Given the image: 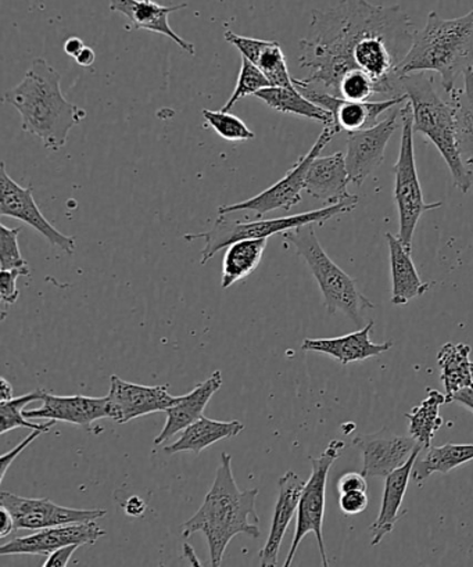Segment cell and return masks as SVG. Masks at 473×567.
<instances>
[{"mask_svg":"<svg viewBox=\"0 0 473 567\" xmlns=\"http://www.w3.org/2000/svg\"><path fill=\"white\" fill-rule=\"evenodd\" d=\"M31 271L25 269H2L0 271V300L4 306H13L19 300L18 279L30 277Z\"/></svg>","mask_w":473,"mask_h":567,"instance_id":"obj_39","label":"cell"},{"mask_svg":"<svg viewBox=\"0 0 473 567\" xmlns=\"http://www.w3.org/2000/svg\"><path fill=\"white\" fill-rule=\"evenodd\" d=\"M346 443L340 440H332L328 447L318 458H312L311 476L306 482L302 489L299 508H297L296 530L294 539H291L290 549L284 566L289 567L294 561L299 545L308 534L312 533L317 538L318 549H320L322 566L328 567L329 560L327 556L326 542H323V517H326L327 505V482L331 467L340 458Z\"/></svg>","mask_w":473,"mask_h":567,"instance_id":"obj_9","label":"cell"},{"mask_svg":"<svg viewBox=\"0 0 473 567\" xmlns=\"http://www.w3.org/2000/svg\"><path fill=\"white\" fill-rule=\"evenodd\" d=\"M0 185H2L0 216L19 219V221L34 228L53 247H59L68 256L74 255L76 247L74 236L60 233L48 221L40 207L37 206L32 186H20L18 182L10 178L4 163L0 165Z\"/></svg>","mask_w":473,"mask_h":567,"instance_id":"obj_12","label":"cell"},{"mask_svg":"<svg viewBox=\"0 0 473 567\" xmlns=\"http://www.w3.org/2000/svg\"><path fill=\"white\" fill-rule=\"evenodd\" d=\"M337 134L338 132L332 125L326 126L310 151L297 159V163L286 173L282 179L275 182L268 189L263 190L261 194L255 197H250V199L219 207V216H228V214L239 212H251L256 213L257 219H260L266 217L268 213L291 210L301 202L308 168H310L312 159L320 157L323 148L331 143Z\"/></svg>","mask_w":473,"mask_h":567,"instance_id":"obj_10","label":"cell"},{"mask_svg":"<svg viewBox=\"0 0 473 567\" xmlns=\"http://www.w3.org/2000/svg\"><path fill=\"white\" fill-rule=\"evenodd\" d=\"M45 389H38L35 392L20 395L8 401H0V434H7L14 429L25 427L31 431H45L47 433L53 427L54 421L47 423H34L27 420L24 409L27 405L34 403V401H42Z\"/></svg>","mask_w":473,"mask_h":567,"instance_id":"obj_33","label":"cell"},{"mask_svg":"<svg viewBox=\"0 0 473 567\" xmlns=\"http://www.w3.org/2000/svg\"><path fill=\"white\" fill-rule=\"evenodd\" d=\"M422 450V445H418L403 466L384 477L387 481H384L381 511H379L377 520L370 526L372 534L371 547L381 544L383 538L393 532L395 523L407 514V511L403 509L407 487H409L412 470H414L418 455L421 454Z\"/></svg>","mask_w":473,"mask_h":567,"instance_id":"obj_21","label":"cell"},{"mask_svg":"<svg viewBox=\"0 0 473 567\" xmlns=\"http://www.w3.org/2000/svg\"><path fill=\"white\" fill-rule=\"evenodd\" d=\"M223 373L216 371L206 382L197 384L191 393L179 395L177 403L166 411L167 420L163 431L154 439V445H162L175 434L185 431L192 423L205 415V410L213 395L223 388Z\"/></svg>","mask_w":473,"mask_h":567,"instance_id":"obj_24","label":"cell"},{"mask_svg":"<svg viewBox=\"0 0 473 567\" xmlns=\"http://www.w3.org/2000/svg\"><path fill=\"white\" fill-rule=\"evenodd\" d=\"M296 87L308 101L318 104V106L326 109L327 112L332 114V126L337 130L338 134H340V132L351 134V132L371 128V126L379 123L378 120L382 114L392 112V109L409 101V96L401 95L387 99V101L354 102L346 101V99L331 95V93L316 90V87Z\"/></svg>","mask_w":473,"mask_h":567,"instance_id":"obj_14","label":"cell"},{"mask_svg":"<svg viewBox=\"0 0 473 567\" xmlns=\"http://www.w3.org/2000/svg\"><path fill=\"white\" fill-rule=\"evenodd\" d=\"M367 492H349L340 494L339 508L346 516L360 515L367 509Z\"/></svg>","mask_w":473,"mask_h":567,"instance_id":"obj_41","label":"cell"},{"mask_svg":"<svg viewBox=\"0 0 473 567\" xmlns=\"http://www.w3.org/2000/svg\"><path fill=\"white\" fill-rule=\"evenodd\" d=\"M351 184L346 156L342 152L327 157L312 159L308 168L305 192L313 199L328 203V206L348 200L351 196L348 186Z\"/></svg>","mask_w":473,"mask_h":567,"instance_id":"obj_23","label":"cell"},{"mask_svg":"<svg viewBox=\"0 0 473 567\" xmlns=\"http://www.w3.org/2000/svg\"><path fill=\"white\" fill-rule=\"evenodd\" d=\"M271 86L267 76L263 74V71L253 64L250 60L241 58V68L238 75V82L233 93V96L228 99L223 107L224 112H229L240 99L256 95L257 92L266 90Z\"/></svg>","mask_w":473,"mask_h":567,"instance_id":"obj_36","label":"cell"},{"mask_svg":"<svg viewBox=\"0 0 473 567\" xmlns=\"http://www.w3.org/2000/svg\"><path fill=\"white\" fill-rule=\"evenodd\" d=\"M244 431L245 425L239 421H213L203 415L199 421L192 423L191 426L181 432L177 442L167 445L164 453L174 455L191 451V453L197 455L210 445L222 442V440L239 436Z\"/></svg>","mask_w":473,"mask_h":567,"instance_id":"obj_26","label":"cell"},{"mask_svg":"<svg viewBox=\"0 0 473 567\" xmlns=\"http://www.w3.org/2000/svg\"><path fill=\"white\" fill-rule=\"evenodd\" d=\"M267 244L268 239H247L228 246L223 260L222 288L229 289L250 277L260 266Z\"/></svg>","mask_w":473,"mask_h":567,"instance_id":"obj_29","label":"cell"},{"mask_svg":"<svg viewBox=\"0 0 473 567\" xmlns=\"http://www.w3.org/2000/svg\"><path fill=\"white\" fill-rule=\"evenodd\" d=\"M417 32L400 4L340 0L335 8L312 10L310 34L299 43L300 68L310 74L294 84L337 96L343 76L359 70L376 81L378 96L404 95L399 68Z\"/></svg>","mask_w":473,"mask_h":567,"instance_id":"obj_1","label":"cell"},{"mask_svg":"<svg viewBox=\"0 0 473 567\" xmlns=\"http://www.w3.org/2000/svg\"><path fill=\"white\" fill-rule=\"evenodd\" d=\"M124 508L126 515L141 516L146 509V504L143 503L141 497L134 495V497H131L128 501H126Z\"/></svg>","mask_w":473,"mask_h":567,"instance_id":"obj_46","label":"cell"},{"mask_svg":"<svg viewBox=\"0 0 473 567\" xmlns=\"http://www.w3.org/2000/svg\"><path fill=\"white\" fill-rule=\"evenodd\" d=\"M390 252V274H392V305L405 306L411 300L425 295L429 285L423 282L412 261L410 250L398 236L387 234Z\"/></svg>","mask_w":473,"mask_h":567,"instance_id":"obj_25","label":"cell"},{"mask_svg":"<svg viewBox=\"0 0 473 567\" xmlns=\"http://www.w3.org/2000/svg\"><path fill=\"white\" fill-rule=\"evenodd\" d=\"M224 38L225 41L230 43V45L238 49L241 58L250 60L251 63L256 62L257 58L260 56L263 49L266 48L268 43V41L256 40V38L235 34L233 31L225 32Z\"/></svg>","mask_w":473,"mask_h":567,"instance_id":"obj_40","label":"cell"},{"mask_svg":"<svg viewBox=\"0 0 473 567\" xmlns=\"http://www.w3.org/2000/svg\"><path fill=\"white\" fill-rule=\"evenodd\" d=\"M0 398H2V401L13 399L12 384H10L4 378L0 379Z\"/></svg>","mask_w":473,"mask_h":567,"instance_id":"obj_50","label":"cell"},{"mask_svg":"<svg viewBox=\"0 0 473 567\" xmlns=\"http://www.w3.org/2000/svg\"><path fill=\"white\" fill-rule=\"evenodd\" d=\"M45 433V431H32L30 436L23 440V442H21L18 447L2 455V466H0V482L4 481V476H7L9 467L12 466L13 462L19 458V455L23 453L25 449H29L38 437Z\"/></svg>","mask_w":473,"mask_h":567,"instance_id":"obj_42","label":"cell"},{"mask_svg":"<svg viewBox=\"0 0 473 567\" xmlns=\"http://www.w3.org/2000/svg\"><path fill=\"white\" fill-rule=\"evenodd\" d=\"M455 109L456 137L465 165H473V70L464 74V87L450 93Z\"/></svg>","mask_w":473,"mask_h":567,"instance_id":"obj_32","label":"cell"},{"mask_svg":"<svg viewBox=\"0 0 473 567\" xmlns=\"http://www.w3.org/2000/svg\"><path fill=\"white\" fill-rule=\"evenodd\" d=\"M74 60L76 64L81 65V68L90 69L93 63H95L96 54L93 52L92 48L85 47Z\"/></svg>","mask_w":473,"mask_h":567,"instance_id":"obj_48","label":"cell"},{"mask_svg":"<svg viewBox=\"0 0 473 567\" xmlns=\"http://www.w3.org/2000/svg\"><path fill=\"white\" fill-rule=\"evenodd\" d=\"M19 228H8L0 224V269H25L30 271L29 264L21 255L19 246Z\"/></svg>","mask_w":473,"mask_h":567,"instance_id":"obj_38","label":"cell"},{"mask_svg":"<svg viewBox=\"0 0 473 567\" xmlns=\"http://www.w3.org/2000/svg\"><path fill=\"white\" fill-rule=\"evenodd\" d=\"M453 401L466 406L467 410L473 412V389L460 390L459 393L453 395Z\"/></svg>","mask_w":473,"mask_h":567,"instance_id":"obj_49","label":"cell"},{"mask_svg":"<svg viewBox=\"0 0 473 567\" xmlns=\"http://www.w3.org/2000/svg\"><path fill=\"white\" fill-rule=\"evenodd\" d=\"M80 547L81 545L79 544H71L54 550V553L49 555V558L45 560V564H43V567L68 566L71 556H73L75 550Z\"/></svg>","mask_w":473,"mask_h":567,"instance_id":"obj_44","label":"cell"},{"mask_svg":"<svg viewBox=\"0 0 473 567\" xmlns=\"http://www.w3.org/2000/svg\"><path fill=\"white\" fill-rule=\"evenodd\" d=\"M253 64L263 71L271 86L295 87L279 42L268 41L267 47L263 49L260 56Z\"/></svg>","mask_w":473,"mask_h":567,"instance_id":"obj_34","label":"cell"},{"mask_svg":"<svg viewBox=\"0 0 473 567\" xmlns=\"http://www.w3.org/2000/svg\"><path fill=\"white\" fill-rule=\"evenodd\" d=\"M400 110L390 112L388 117L371 128L351 132L346 152L351 184L360 187L373 171L381 167L390 137L398 130Z\"/></svg>","mask_w":473,"mask_h":567,"instance_id":"obj_15","label":"cell"},{"mask_svg":"<svg viewBox=\"0 0 473 567\" xmlns=\"http://www.w3.org/2000/svg\"><path fill=\"white\" fill-rule=\"evenodd\" d=\"M0 505L14 519L16 530H43V528L99 520L107 515L106 509H74L52 503L47 498H25L2 492Z\"/></svg>","mask_w":473,"mask_h":567,"instance_id":"obj_11","label":"cell"},{"mask_svg":"<svg viewBox=\"0 0 473 567\" xmlns=\"http://www.w3.org/2000/svg\"><path fill=\"white\" fill-rule=\"evenodd\" d=\"M378 95V87L376 81L370 75L362 73V71H350L340 81L338 86L339 97L346 101L366 102L371 97Z\"/></svg>","mask_w":473,"mask_h":567,"instance_id":"obj_37","label":"cell"},{"mask_svg":"<svg viewBox=\"0 0 473 567\" xmlns=\"http://www.w3.org/2000/svg\"><path fill=\"white\" fill-rule=\"evenodd\" d=\"M470 461H473V444H443L439 447L431 445L425 456L415 462L411 481L422 483L438 472L445 475Z\"/></svg>","mask_w":473,"mask_h":567,"instance_id":"obj_31","label":"cell"},{"mask_svg":"<svg viewBox=\"0 0 473 567\" xmlns=\"http://www.w3.org/2000/svg\"><path fill=\"white\" fill-rule=\"evenodd\" d=\"M184 555L185 558L189 560V564L194 566H202L200 561L196 558L194 548H192L189 544L184 545Z\"/></svg>","mask_w":473,"mask_h":567,"instance_id":"obj_51","label":"cell"},{"mask_svg":"<svg viewBox=\"0 0 473 567\" xmlns=\"http://www.w3.org/2000/svg\"><path fill=\"white\" fill-rule=\"evenodd\" d=\"M0 522H2V526H0V538L8 537L16 530L12 514L2 505H0Z\"/></svg>","mask_w":473,"mask_h":567,"instance_id":"obj_45","label":"cell"},{"mask_svg":"<svg viewBox=\"0 0 473 567\" xmlns=\"http://www.w3.org/2000/svg\"><path fill=\"white\" fill-rule=\"evenodd\" d=\"M473 70V9L456 19L428 14L426 24L417 32L410 52L400 64L399 75L438 73L449 93L466 71Z\"/></svg>","mask_w":473,"mask_h":567,"instance_id":"obj_4","label":"cell"},{"mask_svg":"<svg viewBox=\"0 0 473 567\" xmlns=\"http://www.w3.org/2000/svg\"><path fill=\"white\" fill-rule=\"evenodd\" d=\"M471 352V347L465 343H445L438 352L443 386L451 403L453 395L460 390L473 389Z\"/></svg>","mask_w":473,"mask_h":567,"instance_id":"obj_28","label":"cell"},{"mask_svg":"<svg viewBox=\"0 0 473 567\" xmlns=\"http://www.w3.org/2000/svg\"><path fill=\"white\" fill-rule=\"evenodd\" d=\"M401 90L411 103L414 131L433 143L448 164L456 189L467 194L473 185V174L461 157L453 103L444 102L438 95L433 79L426 73L401 76Z\"/></svg>","mask_w":473,"mask_h":567,"instance_id":"obj_5","label":"cell"},{"mask_svg":"<svg viewBox=\"0 0 473 567\" xmlns=\"http://www.w3.org/2000/svg\"><path fill=\"white\" fill-rule=\"evenodd\" d=\"M203 118L207 126H210L219 137L229 142H244L255 140L256 134L244 121L234 114L224 112V110H203Z\"/></svg>","mask_w":473,"mask_h":567,"instance_id":"obj_35","label":"cell"},{"mask_svg":"<svg viewBox=\"0 0 473 567\" xmlns=\"http://www.w3.org/2000/svg\"><path fill=\"white\" fill-rule=\"evenodd\" d=\"M179 398L168 393L167 386H143V384L123 381L117 374L110 378L106 395L107 414L119 425L136 417L166 412Z\"/></svg>","mask_w":473,"mask_h":567,"instance_id":"obj_13","label":"cell"},{"mask_svg":"<svg viewBox=\"0 0 473 567\" xmlns=\"http://www.w3.org/2000/svg\"><path fill=\"white\" fill-rule=\"evenodd\" d=\"M359 196L337 203L318 210L297 214V216L279 217L273 219H256L253 223L234 221L227 216H219L213 228L207 233L188 234L184 236L186 241L205 240V247L200 252V264L205 266L218 251L227 249L235 241L247 239H268L269 236L282 235L288 230L306 227V225H323L340 214H348L359 205Z\"/></svg>","mask_w":473,"mask_h":567,"instance_id":"obj_7","label":"cell"},{"mask_svg":"<svg viewBox=\"0 0 473 567\" xmlns=\"http://www.w3.org/2000/svg\"><path fill=\"white\" fill-rule=\"evenodd\" d=\"M106 532L97 525V520L71 523L56 527L43 528L31 536L14 538L0 547V555H51L65 545H93Z\"/></svg>","mask_w":473,"mask_h":567,"instance_id":"obj_16","label":"cell"},{"mask_svg":"<svg viewBox=\"0 0 473 567\" xmlns=\"http://www.w3.org/2000/svg\"><path fill=\"white\" fill-rule=\"evenodd\" d=\"M260 489H241L235 482L233 456L223 453L210 492L196 514L181 526L184 538L203 533L207 539L210 565H222L225 550L235 537L246 534L260 538V517L256 512V499Z\"/></svg>","mask_w":473,"mask_h":567,"instance_id":"obj_2","label":"cell"},{"mask_svg":"<svg viewBox=\"0 0 473 567\" xmlns=\"http://www.w3.org/2000/svg\"><path fill=\"white\" fill-rule=\"evenodd\" d=\"M24 415L30 421H54L76 426H90L109 417L106 398L56 395L49 392L43 394L40 409L24 411Z\"/></svg>","mask_w":473,"mask_h":567,"instance_id":"obj_18","label":"cell"},{"mask_svg":"<svg viewBox=\"0 0 473 567\" xmlns=\"http://www.w3.org/2000/svg\"><path fill=\"white\" fill-rule=\"evenodd\" d=\"M353 445L364 458L362 475L387 477L403 466L420 444L412 437L399 436L384 427L381 432L360 434L353 440Z\"/></svg>","mask_w":473,"mask_h":567,"instance_id":"obj_17","label":"cell"},{"mask_svg":"<svg viewBox=\"0 0 473 567\" xmlns=\"http://www.w3.org/2000/svg\"><path fill=\"white\" fill-rule=\"evenodd\" d=\"M376 327L373 321L368 322L364 328L354 333L340 336L332 339H306L302 341L301 350L321 352L342 365H349L351 362L366 361L368 358L379 357L393 349V341L384 343H373L371 333Z\"/></svg>","mask_w":473,"mask_h":567,"instance_id":"obj_22","label":"cell"},{"mask_svg":"<svg viewBox=\"0 0 473 567\" xmlns=\"http://www.w3.org/2000/svg\"><path fill=\"white\" fill-rule=\"evenodd\" d=\"M451 403L448 394L440 393L439 390H428V398L409 414H405L410 421V434L423 450L431 447L434 436L440 427L443 426V417L440 416L442 405Z\"/></svg>","mask_w":473,"mask_h":567,"instance_id":"obj_30","label":"cell"},{"mask_svg":"<svg viewBox=\"0 0 473 567\" xmlns=\"http://www.w3.org/2000/svg\"><path fill=\"white\" fill-rule=\"evenodd\" d=\"M109 4L112 12L124 14L130 20V27H126V29L146 30L167 37L177 43L184 52L195 56L194 43L181 38L168 23L169 14L188 8V4L181 3L175 4V7H164V4H158L154 0H109Z\"/></svg>","mask_w":473,"mask_h":567,"instance_id":"obj_19","label":"cell"},{"mask_svg":"<svg viewBox=\"0 0 473 567\" xmlns=\"http://www.w3.org/2000/svg\"><path fill=\"white\" fill-rule=\"evenodd\" d=\"M85 47L86 45L84 41L81 40V38L71 37L68 41L64 42V52L65 54H69L70 58L75 59Z\"/></svg>","mask_w":473,"mask_h":567,"instance_id":"obj_47","label":"cell"},{"mask_svg":"<svg viewBox=\"0 0 473 567\" xmlns=\"http://www.w3.org/2000/svg\"><path fill=\"white\" fill-rule=\"evenodd\" d=\"M367 477L362 473L348 472L340 476L338 482L339 494L349 492H367Z\"/></svg>","mask_w":473,"mask_h":567,"instance_id":"obj_43","label":"cell"},{"mask_svg":"<svg viewBox=\"0 0 473 567\" xmlns=\"http://www.w3.org/2000/svg\"><path fill=\"white\" fill-rule=\"evenodd\" d=\"M3 102L18 110L25 134L52 152L64 147L71 130L86 118L84 109L64 97L62 75L42 58L31 63L19 85L4 92Z\"/></svg>","mask_w":473,"mask_h":567,"instance_id":"obj_3","label":"cell"},{"mask_svg":"<svg viewBox=\"0 0 473 567\" xmlns=\"http://www.w3.org/2000/svg\"><path fill=\"white\" fill-rule=\"evenodd\" d=\"M255 96L279 113L318 121V123L326 126L333 125L332 114L318 106V104L308 101L296 86H269L257 92Z\"/></svg>","mask_w":473,"mask_h":567,"instance_id":"obj_27","label":"cell"},{"mask_svg":"<svg viewBox=\"0 0 473 567\" xmlns=\"http://www.w3.org/2000/svg\"><path fill=\"white\" fill-rule=\"evenodd\" d=\"M400 117L403 123V134H401L398 163L393 165V197L399 210L398 238L403 241L407 250L412 251V239L422 214L438 210L443 203H426L423 199L415 163L414 114L409 101L403 104V109H400Z\"/></svg>","mask_w":473,"mask_h":567,"instance_id":"obj_8","label":"cell"},{"mask_svg":"<svg viewBox=\"0 0 473 567\" xmlns=\"http://www.w3.org/2000/svg\"><path fill=\"white\" fill-rule=\"evenodd\" d=\"M286 244L294 246L316 278L329 313L342 312L361 327L366 312L373 310V302L362 295L357 280L346 274L322 249L312 225L282 234Z\"/></svg>","mask_w":473,"mask_h":567,"instance_id":"obj_6","label":"cell"},{"mask_svg":"<svg viewBox=\"0 0 473 567\" xmlns=\"http://www.w3.org/2000/svg\"><path fill=\"white\" fill-rule=\"evenodd\" d=\"M306 482L295 472H286L278 481V499L275 504L271 528L266 545L260 550V566L274 567L278 565L280 545L288 532L291 519L299 508L302 489Z\"/></svg>","mask_w":473,"mask_h":567,"instance_id":"obj_20","label":"cell"}]
</instances>
